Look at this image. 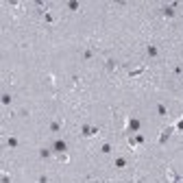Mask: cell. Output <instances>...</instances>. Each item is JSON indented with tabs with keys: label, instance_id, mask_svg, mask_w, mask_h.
Segmentation results:
<instances>
[{
	"label": "cell",
	"instance_id": "1",
	"mask_svg": "<svg viewBox=\"0 0 183 183\" xmlns=\"http://www.w3.org/2000/svg\"><path fill=\"white\" fill-rule=\"evenodd\" d=\"M177 126H179V129H183V120H181V122H179V124H177Z\"/></svg>",
	"mask_w": 183,
	"mask_h": 183
}]
</instances>
